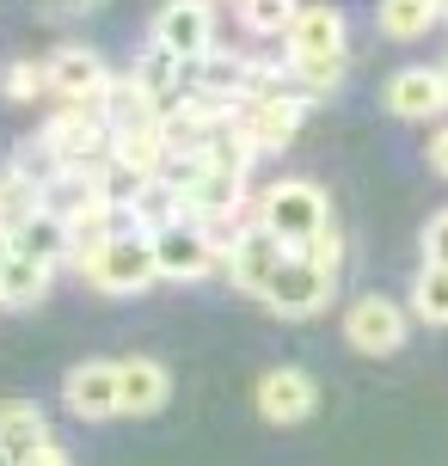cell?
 Returning a JSON list of instances; mask_svg holds the SVG:
<instances>
[{
	"label": "cell",
	"mask_w": 448,
	"mask_h": 466,
	"mask_svg": "<svg viewBox=\"0 0 448 466\" xmlns=\"http://www.w3.org/2000/svg\"><path fill=\"white\" fill-rule=\"evenodd\" d=\"M178 209H185V197L166 185V178H148V185L136 190V203H129V221H136V228L166 233V228H178Z\"/></svg>",
	"instance_id": "ffe728a7"
},
{
	"label": "cell",
	"mask_w": 448,
	"mask_h": 466,
	"mask_svg": "<svg viewBox=\"0 0 448 466\" xmlns=\"http://www.w3.org/2000/svg\"><path fill=\"white\" fill-rule=\"evenodd\" d=\"M117 221H123V209H111V203H93V209H80V215H68V239H74V258L87 264V258H98L111 239H117Z\"/></svg>",
	"instance_id": "ac0fdd59"
},
{
	"label": "cell",
	"mask_w": 448,
	"mask_h": 466,
	"mask_svg": "<svg viewBox=\"0 0 448 466\" xmlns=\"http://www.w3.org/2000/svg\"><path fill=\"white\" fill-rule=\"evenodd\" d=\"M44 209H49L44 185H31L25 172H0V228L6 233H19L31 215H44Z\"/></svg>",
	"instance_id": "d6986e66"
},
{
	"label": "cell",
	"mask_w": 448,
	"mask_h": 466,
	"mask_svg": "<svg viewBox=\"0 0 448 466\" xmlns=\"http://www.w3.org/2000/svg\"><path fill=\"white\" fill-rule=\"evenodd\" d=\"M154 44H160L178 68L203 62V56L215 49V13L203 6V0H166L160 19H154Z\"/></svg>",
	"instance_id": "3957f363"
},
{
	"label": "cell",
	"mask_w": 448,
	"mask_h": 466,
	"mask_svg": "<svg viewBox=\"0 0 448 466\" xmlns=\"http://www.w3.org/2000/svg\"><path fill=\"white\" fill-rule=\"evenodd\" d=\"M154 264H160V277H172V282H197V277L215 270V246L203 239L197 221H178V228L154 233Z\"/></svg>",
	"instance_id": "ba28073f"
},
{
	"label": "cell",
	"mask_w": 448,
	"mask_h": 466,
	"mask_svg": "<svg viewBox=\"0 0 448 466\" xmlns=\"http://www.w3.org/2000/svg\"><path fill=\"white\" fill-rule=\"evenodd\" d=\"M87 282L98 295H142L160 282V264H154V233H117L98 258H87Z\"/></svg>",
	"instance_id": "7a4b0ae2"
},
{
	"label": "cell",
	"mask_w": 448,
	"mask_h": 466,
	"mask_svg": "<svg viewBox=\"0 0 448 466\" xmlns=\"http://www.w3.org/2000/svg\"><path fill=\"white\" fill-rule=\"evenodd\" d=\"M49 93V68L44 62H13V68H6V98H44Z\"/></svg>",
	"instance_id": "4316f807"
},
{
	"label": "cell",
	"mask_w": 448,
	"mask_h": 466,
	"mask_svg": "<svg viewBox=\"0 0 448 466\" xmlns=\"http://www.w3.org/2000/svg\"><path fill=\"white\" fill-rule=\"evenodd\" d=\"M166 393H172V374H166L154 356H129V362H117V411L148 418V411L166 405Z\"/></svg>",
	"instance_id": "4fadbf2b"
},
{
	"label": "cell",
	"mask_w": 448,
	"mask_h": 466,
	"mask_svg": "<svg viewBox=\"0 0 448 466\" xmlns=\"http://www.w3.org/2000/svg\"><path fill=\"white\" fill-rule=\"evenodd\" d=\"M436 13H443V19H448V0H436Z\"/></svg>",
	"instance_id": "836d02e7"
},
{
	"label": "cell",
	"mask_w": 448,
	"mask_h": 466,
	"mask_svg": "<svg viewBox=\"0 0 448 466\" xmlns=\"http://www.w3.org/2000/svg\"><path fill=\"white\" fill-rule=\"evenodd\" d=\"M301 258H307V264H320L326 277H338V258H344V239H338V228H326L313 246H301Z\"/></svg>",
	"instance_id": "83f0119b"
},
{
	"label": "cell",
	"mask_w": 448,
	"mask_h": 466,
	"mask_svg": "<svg viewBox=\"0 0 448 466\" xmlns=\"http://www.w3.org/2000/svg\"><path fill=\"white\" fill-rule=\"evenodd\" d=\"M430 166L448 178V129H436V136H430Z\"/></svg>",
	"instance_id": "f546056e"
},
{
	"label": "cell",
	"mask_w": 448,
	"mask_h": 466,
	"mask_svg": "<svg viewBox=\"0 0 448 466\" xmlns=\"http://www.w3.org/2000/svg\"><path fill=\"white\" fill-rule=\"evenodd\" d=\"M448 98H443V74L436 68H400L393 80H387V111L405 116V123H424V116H436Z\"/></svg>",
	"instance_id": "9a60e30c"
},
{
	"label": "cell",
	"mask_w": 448,
	"mask_h": 466,
	"mask_svg": "<svg viewBox=\"0 0 448 466\" xmlns=\"http://www.w3.org/2000/svg\"><path fill=\"white\" fill-rule=\"evenodd\" d=\"M44 289H49V264H37V258H19V252L0 264V301H6V307L44 301Z\"/></svg>",
	"instance_id": "44dd1931"
},
{
	"label": "cell",
	"mask_w": 448,
	"mask_h": 466,
	"mask_svg": "<svg viewBox=\"0 0 448 466\" xmlns=\"http://www.w3.org/2000/svg\"><path fill=\"white\" fill-rule=\"evenodd\" d=\"M295 13H301L295 0H239V25H246L252 37H277V31H289Z\"/></svg>",
	"instance_id": "cb8c5ba5"
},
{
	"label": "cell",
	"mask_w": 448,
	"mask_h": 466,
	"mask_svg": "<svg viewBox=\"0 0 448 466\" xmlns=\"http://www.w3.org/2000/svg\"><path fill=\"white\" fill-rule=\"evenodd\" d=\"M289 56H344V13L338 6H301L283 31Z\"/></svg>",
	"instance_id": "5bb4252c"
},
{
	"label": "cell",
	"mask_w": 448,
	"mask_h": 466,
	"mask_svg": "<svg viewBox=\"0 0 448 466\" xmlns=\"http://www.w3.org/2000/svg\"><path fill=\"white\" fill-rule=\"evenodd\" d=\"M13 252L19 258H37V264H62V258H74V239H68V221L56 209H44V215H31L19 233H13Z\"/></svg>",
	"instance_id": "e0dca14e"
},
{
	"label": "cell",
	"mask_w": 448,
	"mask_h": 466,
	"mask_svg": "<svg viewBox=\"0 0 448 466\" xmlns=\"http://www.w3.org/2000/svg\"><path fill=\"white\" fill-rule=\"evenodd\" d=\"M424 264L448 270V209H436V215L424 221Z\"/></svg>",
	"instance_id": "f1b7e54d"
},
{
	"label": "cell",
	"mask_w": 448,
	"mask_h": 466,
	"mask_svg": "<svg viewBox=\"0 0 448 466\" xmlns=\"http://www.w3.org/2000/svg\"><path fill=\"white\" fill-rule=\"evenodd\" d=\"M44 68H49V93H62L68 105H80V111H98V105L111 98V68L98 62V49L68 44V49H56Z\"/></svg>",
	"instance_id": "277c9868"
},
{
	"label": "cell",
	"mask_w": 448,
	"mask_h": 466,
	"mask_svg": "<svg viewBox=\"0 0 448 466\" xmlns=\"http://www.w3.org/2000/svg\"><path fill=\"white\" fill-rule=\"evenodd\" d=\"M289 74L301 80L307 93H331L344 80V56H289Z\"/></svg>",
	"instance_id": "d4e9b609"
},
{
	"label": "cell",
	"mask_w": 448,
	"mask_h": 466,
	"mask_svg": "<svg viewBox=\"0 0 448 466\" xmlns=\"http://www.w3.org/2000/svg\"><path fill=\"white\" fill-rule=\"evenodd\" d=\"M436 74H443V98H448V62H443V68H436Z\"/></svg>",
	"instance_id": "d6a6232c"
},
{
	"label": "cell",
	"mask_w": 448,
	"mask_h": 466,
	"mask_svg": "<svg viewBox=\"0 0 448 466\" xmlns=\"http://www.w3.org/2000/svg\"><path fill=\"white\" fill-rule=\"evenodd\" d=\"M295 129H301V98H289V93H264L252 111L239 116V136L252 141V154H264V147H289Z\"/></svg>",
	"instance_id": "30bf717a"
},
{
	"label": "cell",
	"mask_w": 448,
	"mask_h": 466,
	"mask_svg": "<svg viewBox=\"0 0 448 466\" xmlns=\"http://www.w3.org/2000/svg\"><path fill=\"white\" fill-rule=\"evenodd\" d=\"M313 405H320V387L307 369H270L259 380V411L270 423H301L313 418Z\"/></svg>",
	"instance_id": "9c48e42d"
},
{
	"label": "cell",
	"mask_w": 448,
	"mask_h": 466,
	"mask_svg": "<svg viewBox=\"0 0 448 466\" xmlns=\"http://www.w3.org/2000/svg\"><path fill=\"white\" fill-rule=\"evenodd\" d=\"M129 80H136V86H142L148 98H160L166 86L178 80V62H172V56H166L160 44H148V56H142V62H136V74H129Z\"/></svg>",
	"instance_id": "484cf974"
},
{
	"label": "cell",
	"mask_w": 448,
	"mask_h": 466,
	"mask_svg": "<svg viewBox=\"0 0 448 466\" xmlns=\"http://www.w3.org/2000/svg\"><path fill=\"white\" fill-rule=\"evenodd\" d=\"M283 264H289V246L277 239V233L252 228L234 252H228V277H234V289H246V295H259V301H264V289L277 282Z\"/></svg>",
	"instance_id": "52a82bcc"
},
{
	"label": "cell",
	"mask_w": 448,
	"mask_h": 466,
	"mask_svg": "<svg viewBox=\"0 0 448 466\" xmlns=\"http://www.w3.org/2000/svg\"><path fill=\"white\" fill-rule=\"evenodd\" d=\"M344 338H351V350H362V356H393V350L405 344V307L387 301V295H362V301H351V313H344Z\"/></svg>",
	"instance_id": "5b68a950"
},
{
	"label": "cell",
	"mask_w": 448,
	"mask_h": 466,
	"mask_svg": "<svg viewBox=\"0 0 448 466\" xmlns=\"http://www.w3.org/2000/svg\"><path fill=\"white\" fill-rule=\"evenodd\" d=\"M25 466H68V448H56V442H49V448H37V454H31Z\"/></svg>",
	"instance_id": "4dcf8cb0"
},
{
	"label": "cell",
	"mask_w": 448,
	"mask_h": 466,
	"mask_svg": "<svg viewBox=\"0 0 448 466\" xmlns=\"http://www.w3.org/2000/svg\"><path fill=\"white\" fill-rule=\"evenodd\" d=\"M331 289H338V277H326L320 264H307L301 252H289V264L277 270V282L264 289V307H270V313H289V319H301V313H320V307L331 301Z\"/></svg>",
	"instance_id": "8992f818"
},
{
	"label": "cell",
	"mask_w": 448,
	"mask_h": 466,
	"mask_svg": "<svg viewBox=\"0 0 448 466\" xmlns=\"http://www.w3.org/2000/svg\"><path fill=\"white\" fill-rule=\"evenodd\" d=\"M37 448H49L44 405H31V399H6V405H0V454H13V461L25 466Z\"/></svg>",
	"instance_id": "2e32d148"
},
{
	"label": "cell",
	"mask_w": 448,
	"mask_h": 466,
	"mask_svg": "<svg viewBox=\"0 0 448 466\" xmlns=\"http://www.w3.org/2000/svg\"><path fill=\"white\" fill-rule=\"evenodd\" d=\"M259 228L277 233L289 252H301V246H313L320 233L331 228V209H326V190L307 185V178H289V185H270L259 203Z\"/></svg>",
	"instance_id": "6da1fadb"
},
{
	"label": "cell",
	"mask_w": 448,
	"mask_h": 466,
	"mask_svg": "<svg viewBox=\"0 0 448 466\" xmlns=\"http://www.w3.org/2000/svg\"><path fill=\"white\" fill-rule=\"evenodd\" d=\"M49 154L62 166H80V160H93L98 147L111 141V123H98V111H80V105H68V111L49 123Z\"/></svg>",
	"instance_id": "7c38bea8"
},
{
	"label": "cell",
	"mask_w": 448,
	"mask_h": 466,
	"mask_svg": "<svg viewBox=\"0 0 448 466\" xmlns=\"http://www.w3.org/2000/svg\"><path fill=\"white\" fill-rule=\"evenodd\" d=\"M49 6H98V0H49Z\"/></svg>",
	"instance_id": "1f68e13d"
},
{
	"label": "cell",
	"mask_w": 448,
	"mask_h": 466,
	"mask_svg": "<svg viewBox=\"0 0 448 466\" xmlns=\"http://www.w3.org/2000/svg\"><path fill=\"white\" fill-rule=\"evenodd\" d=\"M412 313H418L424 326H448V270L424 264V270L412 277Z\"/></svg>",
	"instance_id": "603a6c76"
},
{
	"label": "cell",
	"mask_w": 448,
	"mask_h": 466,
	"mask_svg": "<svg viewBox=\"0 0 448 466\" xmlns=\"http://www.w3.org/2000/svg\"><path fill=\"white\" fill-rule=\"evenodd\" d=\"M436 19H443V13H436V0H381V31H387V37H400V44L424 37Z\"/></svg>",
	"instance_id": "7402d4cb"
},
{
	"label": "cell",
	"mask_w": 448,
	"mask_h": 466,
	"mask_svg": "<svg viewBox=\"0 0 448 466\" xmlns=\"http://www.w3.org/2000/svg\"><path fill=\"white\" fill-rule=\"evenodd\" d=\"M0 466H19V461H13V454H0Z\"/></svg>",
	"instance_id": "e575fe53"
},
{
	"label": "cell",
	"mask_w": 448,
	"mask_h": 466,
	"mask_svg": "<svg viewBox=\"0 0 448 466\" xmlns=\"http://www.w3.org/2000/svg\"><path fill=\"white\" fill-rule=\"evenodd\" d=\"M62 405L74 418H111L117 411V362H80V369H68Z\"/></svg>",
	"instance_id": "8fae6325"
}]
</instances>
